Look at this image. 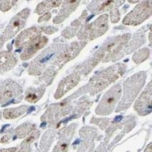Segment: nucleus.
<instances>
[{
    "label": "nucleus",
    "mask_w": 152,
    "mask_h": 152,
    "mask_svg": "<svg viewBox=\"0 0 152 152\" xmlns=\"http://www.w3.org/2000/svg\"><path fill=\"white\" fill-rule=\"evenodd\" d=\"M146 74L140 72L130 77L124 83V95L122 100L118 104L116 112L128 109L132 101L135 99L142 86L145 84Z\"/></svg>",
    "instance_id": "obj_1"
},
{
    "label": "nucleus",
    "mask_w": 152,
    "mask_h": 152,
    "mask_svg": "<svg viewBox=\"0 0 152 152\" xmlns=\"http://www.w3.org/2000/svg\"><path fill=\"white\" fill-rule=\"evenodd\" d=\"M125 68L126 67L123 64H118L116 66L107 68L98 75L92 78L89 83L90 92L93 94H95L103 90L111 83L116 81L120 75L124 74Z\"/></svg>",
    "instance_id": "obj_2"
},
{
    "label": "nucleus",
    "mask_w": 152,
    "mask_h": 152,
    "mask_svg": "<svg viewBox=\"0 0 152 152\" xmlns=\"http://www.w3.org/2000/svg\"><path fill=\"white\" fill-rule=\"evenodd\" d=\"M109 15L103 14L94 22L86 25L78 33V38L81 40H93L100 37L108 30Z\"/></svg>",
    "instance_id": "obj_3"
},
{
    "label": "nucleus",
    "mask_w": 152,
    "mask_h": 152,
    "mask_svg": "<svg viewBox=\"0 0 152 152\" xmlns=\"http://www.w3.org/2000/svg\"><path fill=\"white\" fill-rule=\"evenodd\" d=\"M66 46H67L60 42L54 43L50 45L32 62L29 69V74L37 76L39 75L46 63L50 61L54 56L62 52Z\"/></svg>",
    "instance_id": "obj_4"
},
{
    "label": "nucleus",
    "mask_w": 152,
    "mask_h": 152,
    "mask_svg": "<svg viewBox=\"0 0 152 152\" xmlns=\"http://www.w3.org/2000/svg\"><path fill=\"white\" fill-rule=\"evenodd\" d=\"M130 38V34H125L122 36H117L109 39L97 51V55L100 58L106 56L104 58L106 60L104 61H109L110 58H114L119 54V52L128 42Z\"/></svg>",
    "instance_id": "obj_5"
},
{
    "label": "nucleus",
    "mask_w": 152,
    "mask_h": 152,
    "mask_svg": "<svg viewBox=\"0 0 152 152\" xmlns=\"http://www.w3.org/2000/svg\"><path fill=\"white\" fill-rule=\"evenodd\" d=\"M151 0H143L138 4L128 15H126L123 20V23L124 25L132 26L141 24L151 16Z\"/></svg>",
    "instance_id": "obj_6"
},
{
    "label": "nucleus",
    "mask_w": 152,
    "mask_h": 152,
    "mask_svg": "<svg viewBox=\"0 0 152 152\" xmlns=\"http://www.w3.org/2000/svg\"><path fill=\"white\" fill-rule=\"evenodd\" d=\"M121 95V86L116 84L108 91L103 96L102 100L97 107L96 113L99 115H108L114 110Z\"/></svg>",
    "instance_id": "obj_7"
},
{
    "label": "nucleus",
    "mask_w": 152,
    "mask_h": 152,
    "mask_svg": "<svg viewBox=\"0 0 152 152\" xmlns=\"http://www.w3.org/2000/svg\"><path fill=\"white\" fill-rule=\"evenodd\" d=\"M29 15L30 9H25L11 19L2 34L6 40L10 39L13 37L21 29L23 28Z\"/></svg>",
    "instance_id": "obj_8"
},
{
    "label": "nucleus",
    "mask_w": 152,
    "mask_h": 152,
    "mask_svg": "<svg viewBox=\"0 0 152 152\" xmlns=\"http://www.w3.org/2000/svg\"><path fill=\"white\" fill-rule=\"evenodd\" d=\"M126 0H93L87 7L86 10L94 15L117 9Z\"/></svg>",
    "instance_id": "obj_9"
},
{
    "label": "nucleus",
    "mask_w": 152,
    "mask_h": 152,
    "mask_svg": "<svg viewBox=\"0 0 152 152\" xmlns=\"http://www.w3.org/2000/svg\"><path fill=\"white\" fill-rule=\"evenodd\" d=\"M48 42V38L45 36L41 34L36 36L25 46V49L20 55V58L23 60L30 59L39 50L44 48L47 44Z\"/></svg>",
    "instance_id": "obj_10"
},
{
    "label": "nucleus",
    "mask_w": 152,
    "mask_h": 152,
    "mask_svg": "<svg viewBox=\"0 0 152 152\" xmlns=\"http://www.w3.org/2000/svg\"><path fill=\"white\" fill-rule=\"evenodd\" d=\"M23 92L21 86L13 81H5L0 86V104H3Z\"/></svg>",
    "instance_id": "obj_11"
},
{
    "label": "nucleus",
    "mask_w": 152,
    "mask_h": 152,
    "mask_svg": "<svg viewBox=\"0 0 152 152\" xmlns=\"http://www.w3.org/2000/svg\"><path fill=\"white\" fill-rule=\"evenodd\" d=\"M134 108L141 116H145L151 112V82L136 101Z\"/></svg>",
    "instance_id": "obj_12"
},
{
    "label": "nucleus",
    "mask_w": 152,
    "mask_h": 152,
    "mask_svg": "<svg viewBox=\"0 0 152 152\" xmlns=\"http://www.w3.org/2000/svg\"><path fill=\"white\" fill-rule=\"evenodd\" d=\"M80 80V76L77 73L67 76L60 83L54 97L56 99H59L69 92L70 90L77 85Z\"/></svg>",
    "instance_id": "obj_13"
},
{
    "label": "nucleus",
    "mask_w": 152,
    "mask_h": 152,
    "mask_svg": "<svg viewBox=\"0 0 152 152\" xmlns=\"http://www.w3.org/2000/svg\"><path fill=\"white\" fill-rule=\"evenodd\" d=\"M81 1V0H65L59 13L53 19V23L55 24H59L63 22L77 9Z\"/></svg>",
    "instance_id": "obj_14"
},
{
    "label": "nucleus",
    "mask_w": 152,
    "mask_h": 152,
    "mask_svg": "<svg viewBox=\"0 0 152 152\" xmlns=\"http://www.w3.org/2000/svg\"><path fill=\"white\" fill-rule=\"evenodd\" d=\"M45 28H29L28 30L23 31L15 39V46L16 48H24L29 42L35 37L40 34L43 31L44 32Z\"/></svg>",
    "instance_id": "obj_15"
},
{
    "label": "nucleus",
    "mask_w": 152,
    "mask_h": 152,
    "mask_svg": "<svg viewBox=\"0 0 152 152\" xmlns=\"http://www.w3.org/2000/svg\"><path fill=\"white\" fill-rule=\"evenodd\" d=\"M17 62L16 58L12 53L2 51L0 53V74L9 71Z\"/></svg>",
    "instance_id": "obj_16"
},
{
    "label": "nucleus",
    "mask_w": 152,
    "mask_h": 152,
    "mask_svg": "<svg viewBox=\"0 0 152 152\" xmlns=\"http://www.w3.org/2000/svg\"><path fill=\"white\" fill-rule=\"evenodd\" d=\"M62 1V0H44L42 2L39 4L35 12L39 15L43 14L54 8L59 7Z\"/></svg>",
    "instance_id": "obj_17"
},
{
    "label": "nucleus",
    "mask_w": 152,
    "mask_h": 152,
    "mask_svg": "<svg viewBox=\"0 0 152 152\" xmlns=\"http://www.w3.org/2000/svg\"><path fill=\"white\" fill-rule=\"evenodd\" d=\"M44 91H45V88H30L26 91L25 100L30 103L37 102L44 95Z\"/></svg>",
    "instance_id": "obj_18"
},
{
    "label": "nucleus",
    "mask_w": 152,
    "mask_h": 152,
    "mask_svg": "<svg viewBox=\"0 0 152 152\" xmlns=\"http://www.w3.org/2000/svg\"><path fill=\"white\" fill-rule=\"evenodd\" d=\"M28 110L27 106H21L16 108L7 109L4 112V116L7 119H12L24 114Z\"/></svg>",
    "instance_id": "obj_19"
},
{
    "label": "nucleus",
    "mask_w": 152,
    "mask_h": 152,
    "mask_svg": "<svg viewBox=\"0 0 152 152\" xmlns=\"http://www.w3.org/2000/svg\"><path fill=\"white\" fill-rule=\"evenodd\" d=\"M149 50L148 48H142L136 52L133 56V60L135 63H140L145 60L149 56Z\"/></svg>",
    "instance_id": "obj_20"
},
{
    "label": "nucleus",
    "mask_w": 152,
    "mask_h": 152,
    "mask_svg": "<svg viewBox=\"0 0 152 152\" xmlns=\"http://www.w3.org/2000/svg\"><path fill=\"white\" fill-rule=\"evenodd\" d=\"M18 0H1L0 1V10L1 11H7L14 6Z\"/></svg>",
    "instance_id": "obj_21"
},
{
    "label": "nucleus",
    "mask_w": 152,
    "mask_h": 152,
    "mask_svg": "<svg viewBox=\"0 0 152 152\" xmlns=\"http://www.w3.org/2000/svg\"><path fill=\"white\" fill-rule=\"evenodd\" d=\"M39 135V132L38 130L32 132V133L31 134L27 139H25V141L23 142L22 145H21V149H26L27 147H28L29 145H30L32 142H33L34 140L37 139Z\"/></svg>",
    "instance_id": "obj_22"
},
{
    "label": "nucleus",
    "mask_w": 152,
    "mask_h": 152,
    "mask_svg": "<svg viewBox=\"0 0 152 152\" xmlns=\"http://www.w3.org/2000/svg\"><path fill=\"white\" fill-rule=\"evenodd\" d=\"M110 20L112 23H117L120 20V13L117 9H112L110 12Z\"/></svg>",
    "instance_id": "obj_23"
},
{
    "label": "nucleus",
    "mask_w": 152,
    "mask_h": 152,
    "mask_svg": "<svg viewBox=\"0 0 152 152\" xmlns=\"http://www.w3.org/2000/svg\"><path fill=\"white\" fill-rule=\"evenodd\" d=\"M50 16H51V15H50V13H46L44 15H43L42 17L39 18L38 22L42 23V22H45V21H47L48 20H49Z\"/></svg>",
    "instance_id": "obj_24"
},
{
    "label": "nucleus",
    "mask_w": 152,
    "mask_h": 152,
    "mask_svg": "<svg viewBox=\"0 0 152 152\" xmlns=\"http://www.w3.org/2000/svg\"><path fill=\"white\" fill-rule=\"evenodd\" d=\"M128 2H130L131 4H135V3L138 2L140 0H128Z\"/></svg>",
    "instance_id": "obj_25"
}]
</instances>
